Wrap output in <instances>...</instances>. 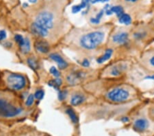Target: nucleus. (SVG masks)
Instances as JSON below:
<instances>
[{"mask_svg": "<svg viewBox=\"0 0 154 136\" xmlns=\"http://www.w3.org/2000/svg\"><path fill=\"white\" fill-rule=\"evenodd\" d=\"M44 95H45V92L43 90H37L35 92V93L34 94V98L37 99V100H41V99H43V98L44 97Z\"/></svg>", "mask_w": 154, "mask_h": 136, "instance_id": "b1692460", "label": "nucleus"}, {"mask_svg": "<svg viewBox=\"0 0 154 136\" xmlns=\"http://www.w3.org/2000/svg\"><path fill=\"white\" fill-rule=\"evenodd\" d=\"M109 0H99V2H108Z\"/></svg>", "mask_w": 154, "mask_h": 136, "instance_id": "4c0bfd02", "label": "nucleus"}, {"mask_svg": "<svg viewBox=\"0 0 154 136\" xmlns=\"http://www.w3.org/2000/svg\"><path fill=\"white\" fill-rule=\"evenodd\" d=\"M103 11H101L100 12H99V14H97V16H96L95 18L99 19V20H100L101 18V17H102V16H103Z\"/></svg>", "mask_w": 154, "mask_h": 136, "instance_id": "7c9ffc66", "label": "nucleus"}, {"mask_svg": "<svg viewBox=\"0 0 154 136\" xmlns=\"http://www.w3.org/2000/svg\"><path fill=\"white\" fill-rule=\"evenodd\" d=\"M111 11L113 13H116V15L118 17H120L121 15H122L123 14V9L121 6H114L111 8Z\"/></svg>", "mask_w": 154, "mask_h": 136, "instance_id": "aec40b11", "label": "nucleus"}, {"mask_svg": "<svg viewBox=\"0 0 154 136\" xmlns=\"http://www.w3.org/2000/svg\"><path fill=\"white\" fill-rule=\"evenodd\" d=\"M34 48L39 53L47 54L49 52L50 46L46 41L38 40L34 43Z\"/></svg>", "mask_w": 154, "mask_h": 136, "instance_id": "0eeeda50", "label": "nucleus"}, {"mask_svg": "<svg viewBox=\"0 0 154 136\" xmlns=\"http://www.w3.org/2000/svg\"><path fill=\"white\" fill-rule=\"evenodd\" d=\"M82 66L85 67V68H87V67H89V65H90V63H89L88 59H84L82 61Z\"/></svg>", "mask_w": 154, "mask_h": 136, "instance_id": "c85d7f7f", "label": "nucleus"}, {"mask_svg": "<svg viewBox=\"0 0 154 136\" xmlns=\"http://www.w3.org/2000/svg\"><path fill=\"white\" fill-rule=\"evenodd\" d=\"M149 126L148 121L145 118H138L136 120L134 124V127L138 131H144Z\"/></svg>", "mask_w": 154, "mask_h": 136, "instance_id": "9b49d317", "label": "nucleus"}, {"mask_svg": "<svg viewBox=\"0 0 154 136\" xmlns=\"http://www.w3.org/2000/svg\"><path fill=\"white\" fill-rule=\"evenodd\" d=\"M119 22H120L121 24L130 25L131 22V18L129 14L123 13L122 15L119 17Z\"/></svg>", "mask_w": 154, "mask_h": 136, "instance_id": "a211bd4d", "label": "nucleus"}, {"mask_svg": "<svg viewBox=\"0 0 154 136\" xmlns=\"http://www.w3.org/2000/svg\"><path fill=\"white\" fill-rule=\"evenodd\" d=\"M6 83L11 90L19 91L26 85V79L22 74L11 73L6 77Z\"/></svg>", "mask_w": 154, "mask_h": 136, "instance_id": "7ed1b4c3", "label": "nucleus"}, {"mask_svg": "<svg viewBox=\"0 0 154 136\" xmlns=\"http://www.w3.org/2000/svg\"><path fill=\"white\" fill-rule=\"evenodd\" d=\"M92 4H95L97 2H99V0H89Z\"/></svg>", "mask_w": 154, "mask_h": 136, "instance_id": "c9c22d12", "label": "nucleus"}, {"mask_svg": "<svg viewBox=\"0 0 154 136\" xmlns=\"http://www.w3.org/2000/svg\"><path fill=\"white\" fill-rule=\"evenodd\" d=\"M19 48H20V49H21V52L23 54H28L31 49V43H30V41H29V38H28V37H26V38H25V41L23 43V45H22L21 46H20Z\"/></svg>", "mask_w": 154, "mask_h": 136, "instance_id": "ddd939ff", "label": "nucleus"}, {"mask_svg": "<svg viewBox=\"0 0 154 136\" xmlns=\"http://www.w3.org/2000/svg\"><path fill=\"white\" fill-rule=\"evenodd\" d=\"M31 30L34 34L38 35L41 37H47L49 34V30L48 29L43 28V26H40L38 24H36V22H34L32 24Z\"/></svg>", "mask_w": 154, "mask_h": 136, "instance_id": "423d86ee", "label": "nucleus"}, {"mask_svg": "<svg viewBox=\"0 0 154 136\" xmlns=\"http://www.w3.org/2000/svg\"><path fill=\"white\" fill-rule=\"evenodd\" d=\"M123 68L121 65H115L110 70V74L114 76H118L122 72Z\"/></svg>", "mask_w": 154, "mask_h": 136, "instance_id": "6ab92c4d", "label": "nucleus"}, {"mask_svg": "<svg viewBox=\"0 0 154 136\" xmlns=\"http://www.w3.org/2000/svg\"><path fill=\"white\" fill-rule=\"evenodd\" d=\"M113 52V50L111 49H108L105 52V54L102 55L101 56H100L99 59H97V61L98 63H103L104 62L108 61V59H110L112 54Z\"/></svg>", "mask_w": 154, "mask_h": 136, "instance_id": "4468645a", "label": "nucleus"}, {"mask_svg": "<svg viewBox=\"0 0 154 136\" xmlns=\"http://www.w3.org/2000/svg\"><path fill=\"white\" fill-rule=\"evenodd\" d=\"M91 22L92 24H97L99 23V22H100V20H99V19H96V18H91Z\"/></svg>", "mask_w": 154, "mask_h": 136, "instance_id": "c756f323", "label": "nucleus"}, {"mask_svg": "<svg viewBox=\"0 0 154 136\" xmlns=\"http://www.w3.org/2000/svg\"><path fill=\"white\" fill-rule=\"evenodd\" d=\"M7 37L6 32L5 30H0V41H4Z\"/></svg>", "mask_w": 154, "mask_h": 136, "instance_id": "cd10ccee", "label": "nucleus"}, {"mask_svg": "<svg viewBox=\"0 0 154 136\" xmlns=\"http://www.w3.org/2000/svg\"><path fill=\"white\" fill-rule=\"evenodd\" d=\"M129 34L126 32H120L112 37V41L116 44H124L128 41Z\"/></svg>", "mask_w": 154, "mask_h": 136, "instance_id": "9d476101", "label": "nucleus"}, {"mask_svg": "<svg viewBox=\"0 0 154 136\" xmlns=\"http://www.w3.org/2000/svg\"><path fill=\"white\" fill-rule=\"evenodd\" d=\"M105 34L101 31H93L81 37L80 46L86 49H93L102 43Z\"/></svg>", "mask_w": 154, "mask_h": 136, "instance_id": "f257e3e1", "label": "nucleus"}, {"mask_svg": "<svg viewBox=\"0 0 154 136\" xmlns=\"http://www.w3.org/2000/svg\"><path fill=\"white\" fill-rule=\"evenodd\" d=\"M67 93H68L67 91L65 90L59 91V93H58V99H59V100H60V101L64 100V99L66 98Z\"/></svg>", "mask_w": 154, "mask_h": 136, "instance_id": "393cba45", "label": "nucleus"}, {"mask_svg": "<svg viewBox=\"0 0 154 136\" xmlns=\"http://www.w3.org/2000/svg\"><path fill=\"white\" fill-rule=\"evenodd\" d=\"M23 6H28V4H24Z\"/></svg>", "mask_w": 154, "mask_h": 136, "instance_id": "a19ab883", "label": "nucleus"}, {"mask_svg": "<svg viewBox=\"0 0 154 136\" xmlns=\"http://www.w3.org/2000/svg\"><path fill=\"white\" fill-rule=\"evenodd\" d=\"M66 113H67V115H69V117L70 118L71 120L74 124H76L78 122V116H77V114L73 109L68 108L66 110Z\"/></svg>", "mask_w": 154, "mask_h": 136, "instance_id": "dca6fc26", "label": "nucleus"}, {"mask_svg": "<svg viewBox=\"0 0 154 136\" xmlns=\"http://www.w3.org/2000/svg\"><path fill=\"white\" fill-rule=\"evenodd\" d=\"M146 79H152V80L154 81V75L147 76V77H146Z\"/></svg>", "mask_w": 154, "mask_h": 136, "instance_id": "f704fd0d", "label": "nucleus"}, {"mask_svg": "<svg viewBox=\"0 0 154 136\" xmlns=\"http://www.w3.org/2000/svg\"><path fill=\"white\" fill-rule=\"evenodd\" d=\"M29 2H30V3H32V4H35V3H36L37 0H29Z\"/></svg>", "mask_w": 154, "mask_h": 136, "instance_id": "e433bc0d", "label": "nucleus"}, {"mask_svg": "<svg viewBox=\"0 0 154 136\" xmlns=\"http://www.w3.org/2000/svg\"><path fill=\"white\" fill-rule=\"evenodd\" d=\"M149 62H150V64H151V65L154 67V56H153L152 57H151V58L150 59Z\"/></svg>", "mask_w": 154, "mask_h": 136, "instance_id": "2f4dec72", "label": "nucleus"}, {"mask_svg": "<svg viewBox=\"0 0 154 136\" xmlns=\"http://www.w3.org/2000/svg\"><path fill=\"white\" fill-rule=\"evenodd\" d=\"M106 12V14H108V15H110V14H112L113 13V12H112V11H111V8H110V9H108V10H107Z\"/></svg>", "mask_w": 154, "mask_h": 136, "instance_id": "473e14b6", "label": "nucleus"}, {"mask_svg": "<svg viewBox=\"0 0 154 136\" xmlns=\"http://www.w3.org/2000/svg\"><path fill=\"white\" fill-rule=\"evenodd\" d=\"M84 77H85V74L84 72H82V71H77V72L69 74L66 77V80L71 85H75Z\"/></svg>", "mask_w": 154, "mask_h": 136, "instance_id": "6e6552de", "label": "nucleus"}, {"mask_svg": "<svg viewBox=\"0 0 154 136\" xmlns=\"http://www.w3.org/2000/svg\"><path fill=\"white\" fill-rule=\"evenodd\" d=\"M146 33L145 31H138L134 34V37L136 40H141V39L145 38L146 36Z\"/></svg>", "mask_w": 154, "mask_h": 136, "instance_id": "4be33fe9", "label": "nucleus"}, {"mask_svg": "<svg viewBox=\"0 0 154 136\" xmlns=\"http://www.w3.org/2000/svg\"><path fill=\"white\" fill-rule=\"evenodd\" d=\"M86 100V97L81 93L73 95L71 99V104L73 106H78L83 103Z\"/></svg>", "mask_w": 154, "mask_h": 136, "instance_id": "f8f14e48", "label": "nucleus"}, {"mask_svg": "<svg viewBox=\"0 0 154 136\" xmlns=\"http://www.w3.org/2000/svg\"><path fill=\"white\" fill-rule=\"evenodd\" d=\"M49 57H50L51 60H53L54 61L56 62L57 65L58 66V68L60 69V70H64V69L67 68L68 66L67 62L64 60V59L62 57L60 54L57 53L51 54L50 55H49Z\"/></svg>", "mask_w": 154, "mask_h": 136, "instance_id": "1a4fd4ad", "label": "nucleus"}, {"mask_svg": "<svg viewBox=\"0 0 154 136\" xmlns=\"http://www.w3.org/2000/svg\"><path fill=\"white\" fill-rule=\"evenodd\" d=\"M62 83H63V81H62L61 78H56L54 80H51L48 83L49 86H51L54 89H55L56 90H59V87L61 86Z\"/></svg>", "mask_w": 154, "mask_h": 136, "instance_id": "2eb2a0df", "label": "nucleus"}, {"mask_svg": "<svg viewBox=\"0 0 154 136\" xmlns=\"http://www.w3.org/2000/svg\"><path fill=\"white\" fill-rule=\"evenodd\" d=\"M82 1H83V2H86V4H88L89 0H82Z\"/></svg>", "mask_w": 154, "mask_h": 136, "instance_id": "ea45409f", "label": "nucleus"}, {"mask_svg": "<svg viewBox=\"0 0 154 136\" xmlns=\"http://www.w3.org/2000/svg\"><path fill=\"white\" fill-rule=\"evenodd\" d=\"M82 10L80 5H76V6H73L72 7V12L73 13H77V12H79Z\"/></svg>", "mask_w": 154, "mask_h": 136, "instance_id": "bb28decb", "label": "nucleus"}, {"mask_svg": "<svg viewBox=\"0 0 154 136\" xmlns=\"http://www.w3.org/2000/svg\"><path fill=\"white\" fill-rule=\"evenodd\" d=\"M14 41H16V43L18 44L19 47L23 45V43L25 41V37H23L21 34H15L14 36Z\"/></svg>", "mask_w": 154, "mask_h": 136, "instance_id": "412c9836", "label": "nucleus"}, {"mask_svg": "<svg viewBox=\"0 0 154 136\" xmlns=\"http://www.w3.org/2000/svg\"><path fill=\"white\" fill-rule=\"evenodd\" d=\"M34 96L33 94H30L28 96V97L27 98L26 101V105L27 107H30L34 102Z\"/></svg>", "mask_w": 154, "mask_h": 136, "instance_id": "5701e85b", "label": "nucleus"}, {"mask_svg": "<svg viewBox=\"0 0 154 136\" xmlns=\"http://www.w3.org/2000/svg\"><path fill=\"white\" fill-rule=\"evenodd\" d=\"M35 22L49 30L54 27V15L48 11L41 12L36 16Z\"/></svg>", "mask_w": 154, "mask_h": 136, "instance_id": "39448f33", "label": "nucleus"}, {"mask_svg": "<svg viewBox=\"0 0 154 136\" xmlns=\"http://www.w3.org/2000/svg\"><path fill=\"white\" fill-rule=\"evenodd\" d=\"M50 73L53 75L55 78H58L60 76V74L59 71L57 70L55 67H51L50 68Z\"/></svg>", "mask_w": 154, "mask_h": 136, "instance_id": "a878e982", "label": "nucleus"}, {"mask_svg": "<svg viewBox=\"0 0 154 136\" xmlns=\"http://www.w3.org/2000/svg\"><path fill=\"white\" fill-rule=\"evenodd\" d=\"M28 65L30 67L32 70H36L38 68V63L36 59L34 57V56H31L28 59Z\"/></svg>", "mask_w": 154, "mask_h": 136, "instance_id": "f3484780", "label": "nucleus"}, {"mask_svg": "<svg viewBox=\"0 0 154 136\" xmlns=\"http://www.w3.org/2000/svg\"><path fill=\"white\" fill-rule=\"evenodd\" d=\"M126 1H128V2H135L137 1V0H126Z\"/></svg>", "mask_w": 154, "mask_h": 136, "instance_id": "58836bf2", "label": "nucleus"}, {"mask_svg": "<svg viewBox=\"0 0 154 136\" xmlns=\"http://www.w3.org/2000/svg\"><path fill=\"white\" fill-rule=\"evenodd\" d=\"M130 93L128 90L123 88H115L110 91H109L107 97L109 100L115 103H121L128 100Z\"/></svg>", "mask_w": 154, "mask_h": 136, "instance_id": "20e7f679", "label": "nucleus"}, {"mask_svg": "<svg viewBox=\"0 0 154 136\" xmlns=\"http://www.w3.org/2000/svg\"><path fill=\"white\" fill-rule=\"evenodd\" d=\"M122 121H123V122H128V121H129L128 118H126V117H125V118H123Z\"/></svg>", "mask_w": 154, "mask_h": 136, "instance_id": "72a5a7b5", "label": "nucleus"}, {"mask_svg": "<svg viewBox=\"0 0 154 136\" xmlns=\"http://www.w3.org/2000/svg\"><path fill=\"white\" fill-rule=\"evenodd\" d=\"M23 110L7 99L0 97V116L2 118H14L21 115Z\"/></svg>", "mask_w": 154, "mask_h": 136, "instance_id": "f03ea898", "label": "nucleus"}]
</instances>
